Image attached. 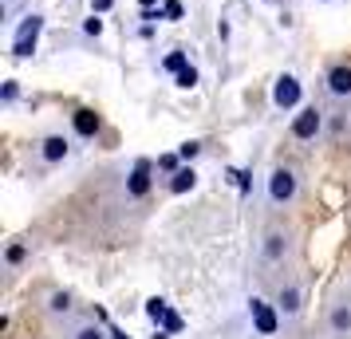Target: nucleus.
Listing matches in <instances>:
<instances>
[{"instance_id":"nucleus-9","label":"nucleus","mask_w":351,"mask_h":339,"mask_svg":"<svg viewBox=\"0 0 351 339\" xmlns=\"http://www.w3.org/2000/svg\"><path fill=\"white\" fill-rule=\"evenodd\" d=\"M249 316H253V323H256V331H261V336H272V331H276V323H280L276 304H265L261 296L249 300Z\"/></svg>"},{"instance_id":"nucleus-14","label":"nucleus","mask_w":351,"mask_h":339,"mask_svg":"<svg viewBox=\"0 0 351 339\" xmlns=\"http://www.w3.org/2000/svg\"><path fill=\"white\" fill-rule=\"evenodd\" d=\"M67 339H107V336H103L99 323H75V327L67 331Z\"/></svg>"},{"instance_id":"nucleus-10","label":"nucleus","mask_w":351,"mask_h":339,"mask_svg":"<svg viewBox=\"0 0 351 339\" xmlns=\"http://www.w3.org/2000/svg\"><path fill=\"white\" fill-rule=\"evenodd\" d=\"M67 154H71V142H67L64 134H48V138L40 142V158L48 162V166H56V162H64Z\"/></svg>"},{"instance_id":"nucleus-24","label":"nucleus","mask_w":351,"mask_h":339,"mask_svg":"<svg viewBox=\"0 0 351 339\" xmlns=\"http://www.w3.org/2000/svg\"><path fill=\"white\" fill-rule=\"evenodd\" d=\"M178 158H182V154H166V158H158V166L162 170H178Z\"/></svg>"},{"instance_id":"nucleus-6","label":"nucleus","mask_w":351,"mask_h":339,"mask_svg":"<svg viewBox=\"0 0 351 339\" xmlns=\"http://www.w3.org/2000/svg\"><path fill=\"white\" fill-rule=\"evenodd\" d=\"M40 32H44V16H40V12L24 16V24L16 28V40H12V55H16V60H28V55L36 51V40H40Z\"/></svg>"},{"instance_id":"nucleus-3","label":"nucleus","mask_w":351,"mask_h":339,"mask_svg":"<svg viewBox=\"0 0 351 339\" xmlns=\"http://www.w3.org/2000/svg\"><path fill=\"white\" fill-rule=\"evenodd\" d=\"M324 118H328V114L319 111L316 103H308V107H300V111L292 114V127H288V134H292L296 142H316L319 134H324Z\"/></svg>"},{"instance_id":"nucleus-13","label":"nucleus","mask_w":351,"mask_h":339,"mask_svg":"<svg viewBox=\"0 0 351 339\" xmlns=\"http://www.w3.org/2000/svg\"><path fill=\"white\" fill-rule=\"evenodd\" d=\"M75 130H80L83 138H91L99 130V114L95 111H75Z\"/></svg>"},{"instance_id":"nucleus-20","label":"nucleus","mask_w":351,"mask_h":339,"mask_svg":"<svg viewBox=\"0 0 351 339\" xmlns=\"http://www.w3.org/2000/svg\"><path fill=\"white\" fill-rule=\"evenodd\" d=\"M146 316H150V320H170V316H166V300H150V304H146Z\"/></svg>"},{"instance_id":"nucleus-8","label":"nucleus","mask_w":351,"mask_h":339,"mask_svg":"<svg viewBox=\"0 0 351 339\" xmlns=\"http://www.w3.org/2000/svg\"><path fill=\"white\" fill-rule=\"evenodd\" d=\"M328 336L351 339V292L332 300V307H328Z\"/></svg>"},{"instance_id":"nucleus-1","label":"nucleus","mask_w":351,"mask_h":339,"mask_svg":"<svg viewBox=\"0 0 351 339\" xmlns=\"http://www.w3.org/2000/svg\"><path fill=\"white\" fill-rule=\"evenodd\" d=\"M292 257H296V233L288 225L265 229V237H261V268H269V273L272 268H285V264H292Z\"/></svg>"},{"instance_id":"nucleus-7","label":"nucleus","mask_w":351,"mask_h":339,"mask_svg":"<svg viewBox=\"0 0 351 339\" xmlns=\"http://www.w3.org/2000/svg\"><path fill=\"white\" fill-rule=\"evenodd\" d=\"M324 91L332 103H351V64H332L324 71Z\"/></svg>"},{"instance_id":"nucleus-5","label":"nucleus","mask_w":351,"mask_h":339,"mask_svg":"<svg viewBox=\"0 0 351 339\" xmlns=\"http://www.w3.org/2000/svg\"><path fill=\"white\" fill-rule=\"evenodd\" d=\"M300 95H304V83L296 79L292 71H280V75L272 79V107H276V111L300 107Z\"/></svg>"},{"instance_id":"nucleus-23","label":"nucleus","mask_w":351,"mask_h":339,"mask_svg":"<svg viewBox=\"0 0 351 339\" xmlns=\"http://www.w3.org/2000/svg\"><path fill=\"white\" fill-rule=\"evenodd\" d=\"M111 8H114V0H91V12H99V16L111 12Z\"/></svg>"},{"instance_id":"nucleus-17","label":"nucleus","mask_w":351,"mask_h":339,"mask_svg":"<svg viewBox=\"0 0 351 339\" xmlns=\"http://www.w3.org/2000/svg\"><path fill=\"white\" fill-rule=\"evenodd\" d=\"M174 83L182 87V91H190V87H197V67H182Z\"/></svg>"},{"instance_id":"nucleus-11","label":"nucleus","mask_w":351,"mask_h":339,"mask_svg":"<svg viewBox=\"0 0 351 339\" xmlns=\"http://www.w3.org/2000/svg\"><path fill=\"white\" fill-rule=\"evenodd\" d=\"M193 186H197V170H193L190 162L178 166L174 174H170V194H186V190H193Z\"/></svg>"},{"instance_id":"nucleus-19","label":"nucleus","mask_w":351,"mask_h":339,"mask_svg":"<svg viewBox=\"0 0 351 339\" xmlns=\"http://www.w3.org/2000/svg\"><path fill=\"white\" fill-rule=\"evenodd\" d=\"M162 67H166V71H182V67H190L186 64V51H170V55L162 60Z\"/></svg>"},{"instance_id":"nucleus-18","label":"nucleus","mask_w":351,"mask_h":339,"mask_svg":"<svg viewBox=\"0 0 351 339\" xmlns=\"http://www.w3.org/2000/svg\"><path fill=\"white\" fill-rule=\"evenodd\" d=\"M83 36H103V16H99V12H91V16L83 20Z\"/></svg>"},{"instance_id":"nucleus-21","label":"nucleus","mask_w":351,"mask_h":339,"mask_svg":"<svg viewBox=\"0 0 351 339\" xmlns=\"http://www.w3.org/2000/svg\"><path fill=\"white\" fill-rule=\"evenodd\" d=\"M178 154H182V162H193L197 154H202V142H182L178 146Z\"/></svg>"},{"instance_id":"nucleus-16","label":"nucleus","mask_w":351,"mask_h":339,"mask_svg":"<svg viewBox=\"0 0 351 339\" xmlns=\"http://www.w3.org/2000/svg\"><path fill=\"white\" fill-rule=\"evenodd\" d=\"M24 257H28V249H24L20 241H12L8 249H4V264H8V268H16V264H24Z\"/></svg>"},{"instance_id":"nucleus-15","label":"nucleus","mask_w":351,"mask_h":339,"mask_svg":"<svg viewBox=\"0 0 351 339\" xmlns=\"http://www.w3.org/2000/svg\"><path fill=\"white\" fill-rule=\"evenodd\" d=\"M71 296H67V292H51V300H48V312L51 316H60V312H64V316H71Z\"/></svg>"},{"instance_id":"nucleus-27","label":"nucleus","mask_w":351,"mask_h":339,"mask_svg":"<svg viewBox=\"0 0 351 339\" xmlns=\"http://www.w3.org/2000/svg\"><path fill=\"white\" fill-rule=\"evenodd\" d=\"M319 4H332V0H319Z\"/></svg>"},{"instance_id":"nucleus-26","label":"nucleus","mask_w":351,"mask_h":339,"mask_svg":"<svg viewBox=\"0 0 351 339\" xmlns=\"http://www.w3.org/2000/svg\"><path fill=\"white\" fill-rule=\"evenodd\" d=\"M4 8H12V0H4Z\"/></svg>"},{"instance_id":"nucleus-4","label":"nucleus","mask_w":351,"mask_h":339,"mask_svg":"<svg viewBox=\"0 0 351 339\" xmlns=\"http://www.w3.org/2000/svg\"><path fill=\"white\" fill-rule=\"evenodd\" d=\"M272 304H276V312H280L285 323H296L304 316V288L296 280H280L276 292H272Z\"/></svg>"},{"instance_id":"nucleus-2","label":"nucleus","mask_w":351,"mask_h":339,"mask_svg":"<svg viewBox=\"0 0 351 339\" xmlns=\"http://www.w3.org/2000/svg\"><path fill=\"white\" fill-rule=\"evenodd\" d=\"M265 197L272 210H292L300 201V174L296 166H272L265 178Z\"/></svg>"},{"instance_id":"nucleus-25","label":"nucleus","mask_w":351,"mask_h":339,"mask_svg":"<svg viewBox=\"0 0 351 339\" xmlns=\"http://www.w3.org/2000/svg\"><path fill=\"white\" fill-rule=\"evenodd\" d=\"M138 4H143V8H150V4H154V0H138Z\"/></svg>"},{"instance_id":"nucleus-12","label":"nucleus","mask_w":351,"mask_h":339,"mask_svg":"<svg viewBox=\"0 0 351 339\" xmlns=\"http://www.w3.org/2000/svg\"><path fill=\"white\" fill-rule=\"evenodd\" d=\"M146 174H150V162H138V166H134V174H130V186H127L130 197H143L146 190H150V178H146Z\"/></svg>"},{"instance_id":"nucleus-22","label":"nucleus","mask_w":351,"mask_h":339,"mask_svg":"<svg viewBox=\"0 0 351 339\" xmlns=\"http://www.w3.org/2000/svg\"><path fill=\"white\" fill-rule=\"evenodd\" d=\"M0 99H4V103H16V99H20V83L8 79V83H4V91H0Z\"/></svg>"}]
</instances>
